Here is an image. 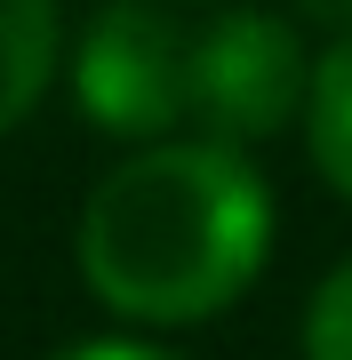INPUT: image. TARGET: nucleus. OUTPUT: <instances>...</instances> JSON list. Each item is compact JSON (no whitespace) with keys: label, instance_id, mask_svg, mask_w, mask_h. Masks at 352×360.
<instances>
[{"label":"nucleus","instance_id":"f257e3e1","mask_svg":"<svg viewBox=\"0 0 352 360\" xmlns=\"http://www.w3.org/2000/svg\"><path fill=\"white\" fill-rule=\"evenodd\" d=\"M273 193L224 136H152L80 208V272L112 312L152 328L216 321L264 272Z\"/></svg>","mask_w":352,"mask_h":360},{"label":"nucleus","instance_id":"f03ea898","mask_svg":"<svg viewBox=\"0 0 352 360\" xmlns=\"http://www.w3.org/2000/svg\"><path fill=\"white\" fill-rule=\"evenodd\" d=\"M304 89H313V56L288 16L224 8L209 32L184 40V112L209 120V136L224 144H256L288 129L304 112Z\"/></svg>","mask_w":352,"mask_h":360},{"label":"nucleus","instance_id":"7ed1b4c3","mask_svg":"<svg viewBox=\"0 0 352 360\" xmlns=\"http://www.w3.org/2000/svg\"><path fill=\"white\" fill-rule=\"evenodd\" d=\"M72 89L105 136H169L184 120V32L152 0H105L80 32Z\"/></svg>","mask_w":352,"mask_h":360},{"label":"nucleus","instance_id":"20e7f679","mask_svg":"<svg viewBox=\"0 0 352 360\" xmlns=\"http://www.w3.org/2000/svg\"><path fill=\"white\" fill-rule=\"evenodd\" d=\"M56 72V0H0V136L40 104Z\"/></svg>","mask_w":352,"mask_h":360},{"label":"nucleus","instance_id":"39448f33","mask_svg":"<svg viewBox=\"0 0 352 360\" xmlns=\"http://www.w3.org/2000/svg\"><path fill=\"white\" fill-rule=\"evenodd\" d=\"M304 136H313V168L337 184V200H352V32H337L328 56L313 65V89H304Z\"/></svg>","mask_w":352,"mask_h":360},{"label":"nucleus","instance_id":"423d86ee","mask_svg":"<svg viewBox=\"0 0 352 360\" xmlns=\"http://www.w3.org/2000/svg\"><path fill=\"white\" fill-rule=\"evenodd\" d=\"M304 360H352V257L313 288V312H304Z\"/></svg>","mask_w":352,"mask_h":360},{"label":"nucleus","instance_id":"0eeeda50","mask_svg":"<svg viewBox=\"0 0 352 360\" xmlns=\"http://www.w3.org/2000/svg\"><path fill=\"white\" fill-rule=\"evenodd\" d=\"M65 360H169V352H152V345H80Z\"/></svg>","mask_w":352,"mask_h":360},{"label":"nucleus","instance_id":"6e6552de","mask_svg":"<svg viewBox=\"0 0 352 360\" xmlns=\"http://www.w3.org/2000/svg\"><path fill=\"white\" fill-rule=\"evenodd\" d=\"M313 25H328V32H352V0H296Z\"/></svg>","mask_w":352,"mask_h":360}]
</instances>
